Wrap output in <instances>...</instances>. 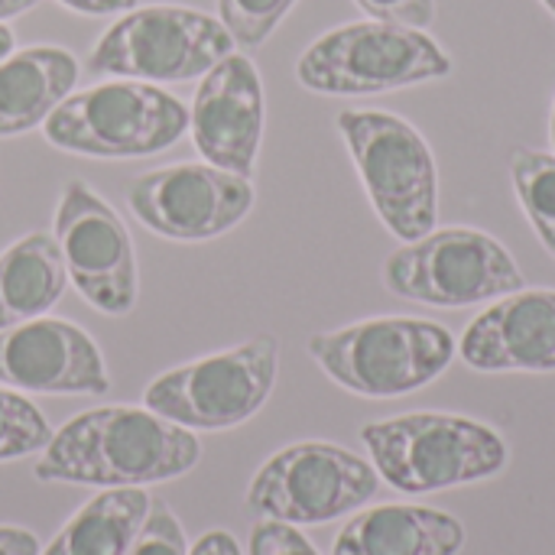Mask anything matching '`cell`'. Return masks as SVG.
Masks as SVG:
<instances>
[{
    "mask_svg": "<svg viewBox=\"0 0 555 555\" xmlns=\"http://www.w3.org/2000/svg\"><path fill=\"white\" fill-rule=\"evenodd\" d=\"M202 459L192 429L137 406H101L68 420L42 449L39 481L143 488L189 475Z\"/></svg>",
    "mask_w": 555,
    "mask_h": 555,
    "instance_id": "1",
    "label": "cell"
},
{
    "mask_svg": "<svg viewBox=\"0 0 555 555\" xmlns=\"http://www.w3.org/2000/svg\"><path fill=\"white\" fill-rule=\"evenodd\" d=\"M361 442L380 481L403 494H436L498 478L511 446L498 429L459 413H403L367 423Z\"/></svg>",
    "mask_w": 555,
    "mask_h": 555,
    "instance_id": "2",
    "label": "cell"
},
{
    "mask_svg": "<svg viewBox=\"0 0 555 555\" xmlns=\"http://www.w3.org/2000/svg\"><path fill=\"white\" fill-rule=\"evenodd\" d=\"M455 335L416 315L364 319L309 338V358L348 393L393 400L439 380L455 361Z\"/></svg>",
    "mask_w": 555,
    "mask_h": 555,
    "instance_id": "3",
    "label": "cell"
},
{
    "mask_svg": "<svg viewBox=\"0 0 555 555\" xmlns=\"http://www.w3.org/2000/svg\"><path fill=\"white\" fill-rule=\"evenodd\" d=\"M455 72L452 55L426 33L384 20H358L322 33L296 62L302 88L332 98L384 94Z\"/></svg>",
    "mask_w": 555,
    "mask_h": 555,
    "instance_id": "4",
    "label": "cell"
},
{
    "mask_svg": "<svg viewBox=\"0 0 555 555\" xmlns=\"http://www.w3.org/2000/svg\"><path fill=\"white\" fill-rule=\"evenodd\" d=\"M338 133L384 228L406 244L436 231L439 169L426 137L410 120L371 107L341 111Z\"/></svg>",
    "mask_w": 555,
    "mask_h": 555,
    "instance_id": "5",
    "label": "cell"
},
{
    "mask_svg": "<svg viewBox=\"0 0 555 555\" xmlns=\"http://www.w3.org/2000/svg\"><path fill=\"white\" fill-rule=\"evenodd\" d=\"M185 130L189 107L176 94L133 78L72 91L42 124L55 150L98 159L153 156L179 143Z\"/></svg>",
    "mask_w": 555,
    "mask_h": 555,
    "instance_id": "6",
    "label": "cell"
},
{
    "mask_svg": "<svg viewBox=\"0 0 555 555\" xmlns=\"http://www.w3.org/2000/svg\"><path fill=\"white\" fill-rule=\"evenodd\" d=\"M234 39L218 16L195 7L153 3L133 7L114 20L88 52L91 75L133 78V81H192L215 68Z\"/></svg>",
    "mask_w": 555,
    "mask_h": 555,
    "instance_id": "7",
    "label": "cell"
},
{
    "mask_svg": "<svg viewBox=\"0 0 555 555\" xmlns=\"http://www.w3.org/2000/svg\"><path fill=\"white\" fill-rule=\"evenodd\" d=\"M384 286L420 306L465 309L517 293L527 280L494 234L481 228H439L387 257Z\"/></svg>",
    "mask_w": 555,
    "mask_h": 555,
    "instance_id": "8",
    "label": "cell"
},
{
    "mask_svg": "<svg viewBox=\"0 0 555 555\" xmlns=\"http://www.w3.org/2000/svg\"><path fill=\"white\" fill-rule=\"evenodd\" d=\"M280 371V341L257 335L231 351L208 354L159 374L143 406L182 429L221 433L247 423L273 393Z\"/></svg>",
    "mask_w": 555,
    "mask_h": 555,
    "instance_id": "9",
    "label": "cell"
},
{
    "mask_svg": "<svg viewBox=\"0 0 555 555\" xmlns=\"http://www.w3.org/2000/svg\"><path fill=\"white\" fill-rule=\"evenodd\" d=\"M380 475L335 442H296L260 465L247 488L250 514L293 527H315L374 501Z\"/></svg>",
    "mask_w": 555,
    "mask_h": 555,
    "instance_id": "10",
    "label": "cell"
},
{
    "mask_svg": "<svg viewBox=\"0 0 555 555\" xmlns=\"http://www.w3.org/2000/svg\"><path fill=\"white\" fill-rule=\"evenodd\" d=\"M55 241L78 293L107 315L137 306V254L120 215L81 179L65 182L55 208Z\"/></svg>",
    "mask_w": 555,
    "mask_h": 555,
    "instance_id": "11",
    "label": "cell"
},
{
    "mask_svg": "<svg viewBox=\"0 0 555 555\" xmlns=\"http://www.w3.org/2000/svg\"><path fill=\"white\" fill-rule=\"evenodd\" d=\"M127 205L140 224L169 241H211L247 218L254 185L211 163H179L137 176Z\"/></svg>",
    "mask_w": 555,
    "mask_h": 555,
    "instance_id": "12",
    "label": "cell"
},
{
    "mask_svg": "<svg viewBox=\"0 0 555 555\" xmlns=\"http://www.w3.org/2000/svg\"><path fill=\"white\" fill-rule=\"evenodd\" d=\"M267 101L257 65L244 52H228L208 68L189 107V133L205 163L247 176L257 166Z\"/></svg>",
    "mask_w": 555,
    "mask_h": 555,
    "instance_id": "13",
    "label": "cell"
},
{
    "mask_svg": "<svg viewBox=\"0 0 555 555\" xmlns=\"http://www.w3.org/2000/svg\"><path fill=\"white\" fill-rule=\"evenodd\" d=\"M0 384L29 393L111 390L104 358L88 332L62 319H29L0 332Z\"/></svg>",
    "mask_w": 555,
    "mask_h": 555,
    "instance_id": "14",
    "label": "cell"
},
{
    "mask_svg": "<svg viewBox=\"0 0 555 555\" xmlns=\"http://www.w3.org/2000/svg\"><path fill=\"white\" fill-rule=\"evenodd\" d=\"M459 354L481 374H553L555 289H517L481 309L459 338Z\"/></svg>",
    "mask_w": 555,
    "mask_h": 555,
    "instance_id": "15",
    "label": "cell"
},
{
    "mask_svg": "<svg viewBox=\"0 0 555 555\" xmlns=\"http://www.w3.org/2000/svg\"><path fill=\"white\" fill-rule=\"evenodd\" d=\"M465 527L459 517L420 504H377L354 514L332 555H459Z\"/></svg>",
    "mask_w": 555,
    "mask_h": 555,
    "instance_id": "16",
    "label": "cell"
},
{
    "mask_svg": "<svg viewBox=\"0 0 555 555\" xmlns=\"http://www.w3.org/2000/svg\"><path fill=\"white\" fill-rule=\"evenodd\" d=\"M78 59L62 46H26L0 59V137H20L49 120L75 91Z\"/></svg>",
    "mask_w": 555,
    "mask_h": 555,
    "instance_id": "17",
    "label": "cell"
},
{
    "mask_svg": "<svg viewBox=\"0 0 555 555\" xmlns=\"http://www.w3.org/2000/svg\"><path fill=\"white\" fill-rule=\"evenodd\" d=\"M65 260L59 241L33 231L0 254V332L46 315L65 293Z\"/></svg>",
    "mask_w": 555,
    "mask_h": 555,
    "instance_id": "18",
    "label": "cell"
},
{
    "mask_svg": "<svg viewBox=\"0 0 555 555\" xmlns=\"http://www.w3.org/2000/svg\"><path fill=\"white\" fill-rule=\"evenodd\" d=\"M146 514L150 498L140 488H104L39 555H127Z\"/></svg>",
    "mask_w": 555,
    "mask_h": 555,
    "instance_id": "19",
    "label": "cell"
},
{
    "mask_svg": "<svg viewBox=\"0 0 555 555\" xmlns=\"http://www.w3.org/2000/svg\"><path fill=\"white\" fill-rule=\"evenodd\" d=\"M511 179L527 221L540 234L543 247L555 257V153L527 146L514 150Z\"/></svg>",
    "mask_w": 555,
    "mask_h": 555,
    "instance_id": "20",
    "label": "cell"
},
{
    "mask_svg": "<svg viewBox=\"0 0 555 555\" xmlns=\"http://www.w3.org/2000/svg\"><path fill=\"white\" fill-rule=\"evenodd\" d=\"M52 429L46 416L20 393L0 390V462L33 455L46 449Z\"/></svg>",
    "mask_w": 555,
    "mask_h": 555,
    "instance_id": "21",
    "label": "cell"
},
{
    "mask_svg": "<svg viewBox=\"0 0 555 555\" xmlns=\"http://www.w3.org/2000/svg\"><path fill=\"white\" fill-rule=\"evenodd\" d=\"M296 0H218V20L231 33L234 46L257 49L286 20Z\"/></svg>",
    "mask_w": 555,
    "mask_h": 555,
    "instance_id": "22",
    "label": "cell"
},
{
    "mask_svg": "<svg viewBox=\"0 0 555 555\" xmlns=\"http://www.w3.org/2000/svg\"><path fill=\"white\" fill-rule=\"evenodd\" d=\"M127 555H189L182 524L176 520L166 501H150V514L140 533L133 537Z\"/></svg>",
    "mask_w": 555,
    "mask_h": 555,
    "instance_id": "23",
    "label": "cell"
},
{
    "mask_svg": "<svg viewBox=\"0 0 555 555\" xmlns=\"http://www.w3.org/2000/svg\"><path fill=\"white\" fill-rule=\"evenodd\" d=\"M247 555H319L315 546L299 533L293 524L280 520H263L250 530V546Z\"/></svg>",
    "mask_w": 555,
    "mask_h": 555,
    "instance_id": "24",
    "label": "cell"
},
{
    "mask_svg": "<svg viewBox=\"0 0 555 555\" xmlns=\"http://www.w3.org/2000/svg\"><path fill=\"white\" fill-rule=\"evenodd\" d=\"M371 20L429 29L436 20V0H354Z\"/></svg>",
    "mask_w": 555,
    "mask_h": 555,
    "instance_id": "25",
    "label": "cell"
},
{
    "mask_svg": "<svg viewBox=\"0 0 555 555\" xmlns=\"http://www.w3.org/2000/svg\"><path fill=\"white\" fill-rule=\"evenodd\" d=\"M39 540L20 527H0V555H39Z\"/></svg>",
    "mask_w": 555,
    "mask_h": 555,
    "instance_id": "26",
    "label": "cell"
},
{
    "mask_svg": "<svg viewBox=\"0 0 555 555\" xmlns=\"http://www.w3.org/2000/svg\"><path fill=\"white\" fill-rule=\"evenodd\" d=\"M59 3L85 16H111V13H127L137 7V0H59Z\"/></svg>",
    "mask_w": 555,
    "mask_h": 555,
    "instance_id": "27",
    "label": "cell"
},
{
    "mask_svg": "<svg viewBox=\"0 0 555 555\" xmlns=\"http://www.w3.org/2000/svg\"><path fill=\"white\" fill-rule=\"evenodd\" d=\"M189 555H244L241 553V546H237V540L231 537V533H224V530H211V533H205Z\"/></svg>",
    "mask_w": 555,
    "mask_h": 555,
    "instance_id": "28",
    "label": "cell"
},
{
    "mask_svg": "<svg viewBox=\"0 0 555 555\" xmlns=\"http://www.w3.org/2000/svg\"><path fill=\"white\" fill-rule=\"evenodd\" d=\"M42 0H0V23L13 20V16H23L26 10L39 7Z\"/></svg>",
    "mask_w": 555,
    "mask_h": 555,
    "instance_id": "29",
    "label": "cell"
},
{
    "mask_svg": "<svg viewBox=\"0 0 555 555\" xmlns=\"http://www.w3.org/2000/svg\"><path fill=\"white\" fill-rule=\"evenodd\" d=\"M13 46H16V36H13V29H10L7 23H0V59H7V55L13 52Z\"/></svg>",
    "mask_w": 555,
    "mask_h": 555,
    "instance_id": "30",
    "label": "cell"
},
{
    "mask_svg": "<svg viewBox=\"0 0 555 555\" xmlns=\"http://www.w3.org/2000/svg\"><path fill=\"white\" fill-rule=\"evenodd\" d=\"M550 140H553V150H555V101H553V117H550Z\"/></svg>",
    "mask_w": 555,
    "mask_h": 555,
    "instance_id": "31",
    "label": "cell"
},
{
    "mask_svg": "<svg viewBox=\"0 0 555 555\" xmlns=\"http://www.w3.org/2000/svg\"><path fill=\"white\" fill-rule=\"evenodd\" d=\"M543 7H546V10L555 16V0H543Z\"/></svg>",
    "mask_w": 555,
    "mask_h": 555,
    "instance_id": "32",
    "label": "cell"
}]
</instances>
